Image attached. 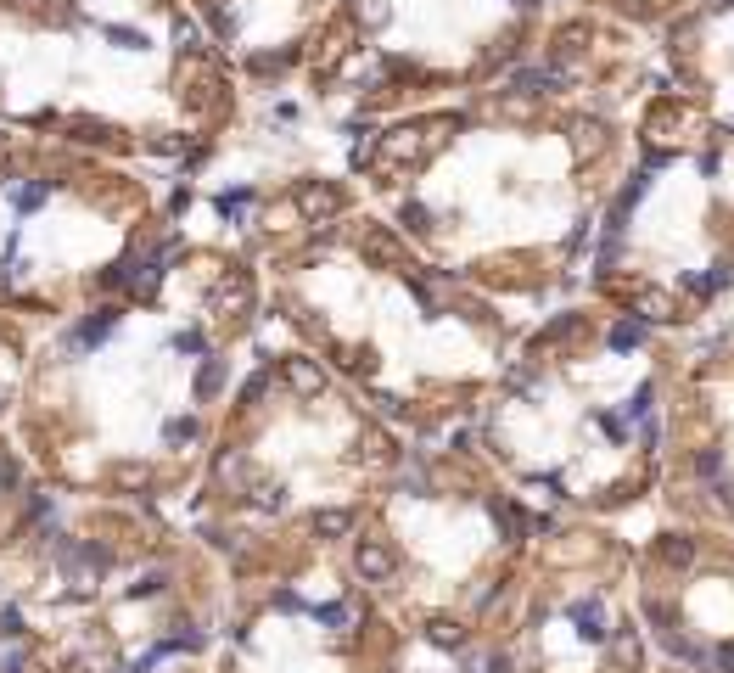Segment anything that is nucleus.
<instances>
[{
    "label": "nucleus",
    "mask_w": 734,
    "mask_h": 673,
    "mask_svg": "<svg viewBox=\"0 0 734 673\" xmlns=\"http://www.w3.org/2000/svg\"><path fill=\"white\" fill-rule=\"evenodd\" d=\"M297 214L309 219V225H325V219L342 214V191L325 186V180H309V186H297Z\"/></svg>",
    "instance_id": "nucleus-1"
},
{
    "label": "nucleus",
    "mask_w": 734,
    "mask_h": 673,
    "mask_svg": "<svg viewBox=\"0 0 734 673\" xmlns=\"http://www.w3.org/2000/svg\"><path fill=\"white\" fill-rule=\"evenodd\" d=\"M566 146H572V158L578 163H594L611 146V135H606L600 118H572V124H566Z\"/></svg>",
    "instance_id": "nucleus-2"
},
{
    "label": "nucleus",
    "mask_w": 734,
    "mask_h": 673,
    "mask_svg": "<svg viewBox=\"0 0 734 673\" xmlns=\"http://www.w3.org/2000/svg\"><path fill=\"white\" fill-rule=\"evenodd\" d=\"M353 567H359V578H370V584H387V578H393V550L382 545V539H365V545L353 550Z\"/></svg>",
    "instance_id": "nucleus-3"
},
{
    "label": "nucleus",
    "mask_w": 734,
    "mask_h": 673,
    "mask_svg": "<svg viewBox=\"0 0 734 673\" xmlns=\"http://www.w3.org/2000/svg\"><path fill=\"white\" fill-rule=\"evenodd\" d=\"M247 303H253V281L247 275H230V281H219V292H213V309L219 315H247Z\"/></svg>",
    "instance_id": "nucleus-4"
},
{
    "label": "nucleus",
    "mask_w": 734,
    "mask_h": 673,
    "mask_svg": "<svg viewBox=\"0 0 734 673\" xmlns=\"http://www.w3.org/2000/svg\"><path fill=\"white\" fill-rule=\"evenodd\" d=\"M286 387L303 393V399H320V393H325V371L314 365V359H286Z\"/></svg>",
    "instance_id": "nucleus-5"
},
{
    "label": "nucleus",
    "mask_w": 734,
    "mask_h": 673,
    "mask_svg": "<svg viewBox=\"0 0 734 673\" xmlns=\"http://www.w3.org/2000/svg\"><path fill=\"white\" fill-rule=\"evenodd\" d=\"M656 561L673 567V573L695 567V539H684V533H662V539H656Z\"/></svg>",
    "instance_id": "nucleus-6"
},
{
    "label": "nucleus",
    "mask_w": 734,
    "mask_h": 673,
    "mask_svg": "<svg viewBox=\"0 0 734 673\" xmlns=\"http://www.w3.org/2000/svg\"><path fill=\"white\" fill-rule=\"evenodd\" d=\"M572 623H578V634H583V640H606V634H611L606 606L594 601V595H589V601H572Z\"/></svg>",
    "instance_id": "nucleus-7"
},
{
    "label": "nucleus",
    "mask_w": 734,
    "mask_h": 673,
    "mask_svg": "<svg viewBox=\"0 0 734 673\" xmlns=\"http://www.w3.org/2000/svg\"><path fill=\"white\" fill-rule=\"evenodd\" d=\"M426 640L438 645V651H460V645H466V629H460L454 617H432V623H426Z\"/></svg>",
    "instance_id": "nucleus-8"
},
{
    "label": "nucleus",
    "mask_w": 734,
    "mask_h": 673,
    "mask_svg": "<svg viewBox=\"0 0 734 673\" xmlns=\"http://www.w3.org/2000/svg\"><path fill=\"white\" fill-rule=\"evenodd\" d=\"M365 253L376 258V264H404V247H398V236H387V230H370Z\"/></svg>",
    "instance_id": "nucleus-9"
},
{
    "label": "nucleus",
    "mask_w": 734,
    "mask_h": 673,
    "mask_svg": "<svg viewBox=\"0 0 734 673\" xmlns=\"http://www.w3.org/2000/svg\"><path fill=\"white\" fill-rule=\"evenodd\" d=\"M113 326H118V309H96V315L79 326V343H107V337H113Z\"/></svg>",
    "instance_id": "nucleus-10"
},
{
    "label": "nucleus",
    "mask_w": 734,
    "mask_h": 673,
    "mask_svg": "<svg viewBox=\"0 0 734 673\" xmlns=\"http://www.w3.org/2000/svg\"><path fill=\"white\" fill-rule=\"evenodd\" d=\"M314 533H320V539H342V533H353V511H314Z\"/></svg>",
    "instance_id": "nucleus-11"
},
{
    "label": "nucleus",
    "mask_w": 734,
    "mask_h": 673,
    "mask_svg": "<svg viewBox=\"0 0 734 673\" xmlns=\"http://www.w3.org/2000/svg\"><path fill=\"white\" fill-rule=\"evenodd\" d=\"M611 651H617V668H628V673L639 668V634L634 629H617V645H611Z\"/></svg>",
    "instance_id": "nucleus-12"
},
{
    "label": "nucleus",
    "mask_w": 734,
    "mask_h": 673,
    "mask_svg": "<svg viewBox=\"0 0 734 673\" xmlns=\"http://www.w3.org/2000/svg\"><path fill=\"white\" fill-rule=\"evenodd\" d=\"M219 387H225V365H219V359H208V365H202V376H197V399H213Z\"/></svg>",
    "instance_id": "nucleus-13"
},
{
    "label": "nucleus",
    "mask_w": 734,
    "mask_h": 673,
    "mask_svg": "<svg viewBox=\"0 0 734 673\" xmlns=\"http://www.w3.org/2000/svg\"><path fill=\"white\" fill-rule=\"evenodd\" d=\"M253 505H258V511H281V505H286V488L281 483H258L253 488Z\"/></svg>",
    "instance_id": "nucleus-14"
},
{
    "label": "nucleus",
    "mask_w": 734,
    "mask_h": 673,
    "mask_svg": "<svg viewBox=\"0 0 734 673\" xmlns=\"http://www.w3.org/2000/svg\"><path fill=\"white\" fill-rule=\"evenodd\" d=\"M320 623H331V629H348V623H353V606H320Z\"/></svg>",
    "instance_id": "nucleus-15"
},
{
    "label": "nucleus",
    "mask_w": 734,
    "mask_h": 673,
    "mask_svg": "<svg viewBox=\"0 0 734 673\" xmlns=\"http://www.w3.org/2000/svg\"><path fill=\"white\" fill-rule=\"evenodd\" d=\"M611 6H628V12H656V6H690V0H611Z\"/></svg>",
    "instance_id": "nucleus-16"
},
{
    "label": "nucleus",
    "mask_w": 734,
    "mask_h": 673,
    "mask_svg": "<svg viewBox=\"0 0 734 673\" xmlns=\"http://www.w3.org/2000/svg\"><path fill=\"white\" fill-rule=\"evenodd\" d=\"M40 202H45V186H23V191H17V208H23V214L40 208Z\"/></svg>",
    "instance_id": "nucleus-17"
},
{
    "label": "nucleus",
    "mask_w": 734,
    "mask_h": 673,
    "mask_svg": "<svg viewBox=\"0 0 734 673\" xmlns=\"http://www.w3.org/2000/svg\"><path fill=\"white\" fill-rule=\"evenodd\" d=\"M174 348H180V354H202V331H180V337H174Z\"/></svg>",
    "instance_id": "nucleus-18"
},
{
    "label": "nucleus",
    "mask_w": 734,
    "mask_h": 673,
    "mask_svg": "<svg viewBox=\"0 0 734 673\" xmlns=\"http://www.w3.org/2000/svg\"><path fill=\"white\" fill-rule=\"evenodd\" d=\"M163 432H169V444H185V438H197V427H191V421H169Z\"/></svg>",
    "instance_id": "nucleus-19"
},
{
    "label": "nucleus",
    "mask_w": 734,
    "mask_h": 673,
    "mask_svg": "<svg viewBox=\"0 0 734 673\" xmlns=\"http://www.w3.org/2000/svg\"><path fill=\"white\" fill-rule=\"evenodd\" d=\"M712 662H718L723 673H734V645H718V651H712Z\"/></svg>",
    "instance_id": "nucleus-20"
},
{
    "label": "nucleus",
    "mask_w": 734,
    "mask_h": 673,
    "mask_svg": "<svg viewBox=\"0 0 734 673\" xmlns=\"http://www.w3.org/2000/svg\"><path fill=\"white\" fill-rule=\"evenodd\" d=\"M0 629H6V640H17V634H23V617L6 612V617H0Z\"/></svg>",
    "instance_id": "nucleus-21"
},
{
    "label": "nucleus",
    "mask_w": 734,
    "mask_h": 673,
    "mask_svg": "<svg viewBox=\"0 0 734 673\" xmlns=\"http://www.w3.org/2000/svg\"><path fill=\"white\" fill-rule=\"evenodd\" d=\"M0 186H6V163H0Z\"/></svg>",
    "instance_id": "nucleus-22"
}]
</instances>
